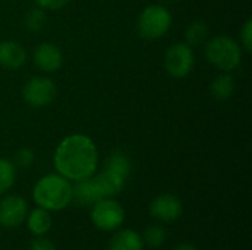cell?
Returning <instances> with one entry per match:
<instances>
[{
	"label": "cell",
	"instance_id": "1",
	"mask_svg": "<svg viewBox=\"0 0 252 250\" xmlns=\"http://www.w3.org/2000/svg\"><path fill=\"white\" fill-rule=\"evenodd\" d=\"M97 164V147L86 134H72L65 137L53 155L56 172L72 183H78L94 175Z\"/></svg>",
	"mask_w": 252,
	"mask_h": 250
},
{
	"label": "cell",
	"instance_id": "2",
	"mask_svg": "<svg viewBox=\"0 0 252 250\" xmlns=\"http://www.w3.org/2000/svg\"><path fill=\"white\" fill-rule=\"evenodd\" d=\"M34 203L52 212H59L68 208L72 199V184L59 174H47L41 177L32 189Z\"/></svg>",
	"mask_w": 252,
	"mask_h": 250
},
{
	"label": "cell",
	"instance_id": "3",
	"mask_svg": "<svg viewBox=\"0 0 252 250\" xmlns=\"http://www.w3.org/2000/svg\"><path fill=\"white\" fill-rule=\"evenodd\" d=\"M207 60L221 72H232L241 65L242 49L241 44L229 35H217L207 41Z\"/></svg>",
	"mask_w": 252,
	"mask_h": 250
},
{
	"label": "cell",
	"instance_id": "4",
	"mask_svg": "<svg viewBox=\"0 0 252 250\" xmlns=\"http://www.w3.org/2000/svg\"><path fill=\"white\" fill-rule=\"evenodd\" d=\"M171 22L173 18L167 7L161 4H149L137 18V32L145 40H159L168 32Z\"/></svg>",
	"mask_w": 252,
	"mask_h": 250
},
{
	"label": "cell",
	"instance_id": "5",
	"mask_svg": "<svg viewBox=\"0 0 252 250\" xmlns=\"http://www.w3.org/2000/svg\"><path fill=\"white\" fill-rule=\"evenodd\" d=\"M90 220L100 231H117L126 220V211L118 200L106 197L92 205Z\"/></svg>",
	"mask_w": 252,
	"mask_h": 250
},
{
	"label": "cell",
	"instance_id": "6",
	"mask_svg": "<svg viewBox=\"0 0 252 250\" xmlns=\"http://www.w3.org/2000/svg\"><path fill=\"white\" fill-rule=\"evenodd\" d=\"M164 65L171 77L174 78L188 77L195 66L193 49L188 43H174L165 52Z\"/></svg>",
	"mask_w": 252,
	"mask_h": 250
},
{
	"label": "cell",
	"instance_id": "7",
	"mask_svg": "<svg viewBox=\"0 0 252 250\" xmlns=\"http://www.w3.org/2000/svg\"><path fill=\"white\" fill-rule=\"evenodd\" d=\"M56 85L50 78L34 77L28 80L22 88V99L31 108H46L56 97Z\"/></svg>",
	"mask_w": 252,
	"mask_h": 250
},
{
	"label": "cell",
	"instance_id": "8",
	"mask_svg": "<svg viewBox=\"0 0 252 250\" xmlns=\"http://www.w3.org/2000/svg\"><path fill=\"white\" fill-rule=\"evenodd\" d=\"M149 214L152 218L164 222V224H171L176 222L182 214H183V205L182 200L170 193H164L157 196L151 205H149Z\"/></svg>",
	"mask_w": 252,
	"mask_h": 250
},
{
	"label": "cell",
	"instance_id": "9",
	"mask_svg": "<svg viewBox=\"0 0 252 250\" xmlns=\"http://www.w3.org/2000/svg\"><path fill=\"white\" fill-rule=\"evenodd\" d=\"M28 215V203L24 197L12 194L0 200V225L4 228H15L25 222Z\"/></svg>",
	"mask_w": 252,
	"mask_h": 250
},
{
	"label": "cell",
	"instance_id": "10",
	"mask_svg": "<svg viewBox=\"0 0 252 250\" xmlns=\"http://www.w3.org/2000/svg\"><path fill=\"white\" fill-rule=\"evenodd\" d=\"M32 62L43 72H55L62 66L63 56L58 46L52 43H41L34 49Z\"/></svg>",
	"mask_w": 252,
	"mask_h": 250
},
{
	"label": "cell",
	"instance_id": "11",
	"mask_svg": "<svg viewBox=\"0 0 252 250\" xmlns=\"http://www.w3.org/2000/svg\"><path fill=\"white\" fill-rule=\"evenodd\" d=\"M27 60L24 46L13 40L0 41V66L6 69H18Z\"/></svg>",
	"mask_w": 252,
	"mask_h": 250
},
{
	"label": "cell",
	"instance_id": "12",
	"mask_svg": "<svg viewBox=\"0 0 252 250\" xmlns=\"http://www.w3.org/2000/svg\"><path fill=\"white\" fill-rule=\"evenodd\" d=\"M143 248L142 234L131 228H118L108 243V250H143Z\"/></svg>",
	"mask_w": 252,
	"mask_h": 250
},
{
	"label": "cell",
	"instance_id": "13",
	"mask_svg": "<svg viewBox=\"0 0 252 250\" xmlns=\"http://www.w3.org/2000/svg\"><path fill=\"white\" fill-rule=\"evenodd\" d=\"M25 222H27L28 231H31V234H34L35 237L47 236V233L52 230V225H53L50 212L38 206L28 212Z\"/></svg>",
	"mask_w": 252,
	"mask_h": 250
},
{
	"label": "cell",
	"instance_id": "14",
	"mask_svg": "<svg viewBox=\"0 0 252 250\" xmlns=\"http://www.w3.org/2000/svg\"><path fill=\"white\" fill-rule=\"evenodd\" d=\"M210 91H211V96L219 102L229 100L235 93V78L229 72L219 74L213 80L210 85Z\"/></svg>",
	"mask_w": 252,
	"mask_h": 250
},
{
	"label": "cell",
	"instance_id": "15",
	"mask_svg": "<svg viewBox=\"0 0 252 250\" xmlns=\"http://www.w3.org/2000/svg\"><path fill=\"white\" fill-rule=\"evenodd\" d=\"M103 169H109V171H112V172H115V174H118L127 180L130 172H131V161L124 152L115 150L106 156L105 164H103Z\"/></svg>",
	"mask_w": 252,
	"mask_h": 250
},
{
	"label": "cell",
	"instance_id": "16",
	"mask_svg": "<svg viewBox=\"0 0 252 250\" xmlns=\"http://www.w3.org/2000/svg\"><path fill=\"white\" fill-rule=\"evenodd\" d=\"M142 239H143V243L145 246H149L152 249H158V248H162L168 239V233L167 230L159 225V224H155V225H149L145 233L142 234Z\"/></svg>",
	"mask_w": 252,
	"mask_h": 250
},
{
	"label": "cell",
	"instance_id": "17",
	"mask_svg": "<svg viewBox=\"0 0 252 250\" xmlns=\"http://www.w3.org/2000/svg\"><path fill=\"white\" fill-rule=\"evenodd\" d=\"M16 180V167L12 161L0 158V196L7 193Z\"/></svg>",
	"mask_w": 252,
	"mask_h": 250
},
{
	"label": "cell",
	"instance_id": "18",
	"mask_svg": "<svg viewBox=\"0 0 252 250\" xmlns=\"http://www.w3.org/2000/svg\"><path fill=\"white\" fill-rule=\"evenodd\" d=\"M186 43L193 47V46H201L205 43L207 37H208V27L204 21H195L192 22L188 29H186Z\"/></svg>",
	"mask_w": 252,
	"mask_h": 250
},
{
	"label": "cell",
	"instance_id": "19",
	"mask_svg": "<svg viewBox=\"0 0 252 250\" xmlns=\"http://www.w3.org/2000/svg\"><path fill=\"white\" fill-rule=\"evenodd\" d=\"M46 21H47V18H46L44 9H41L38 6L30 9L25 13V16H24V25H25V28L30 29V31H32V32H37V31L43 29L44 25H46Z\"/></svg>",
	"mask_w": 252,
	"mask_h": 250
},
{
	"label": "cell",
	"instance_id": "20",
	"mask_svg": "<svg viewBox=\"0 0 252 250\" xmlns=\"http://www.w3.org/2000/svg\"><path fill=\"white\" fill-rule=\"evenodd\" d=\"M13 165L22 169L30 168L34 164V152L31 149H19L13 156Z\"/></svg>",
	"mask_w": 252,
	"mask_h": 250
},
{
	"label": "cell",
	"instance_id": "21",
	"mask_svg": "<svg viewBox=\"0 0 252 250\" xmlns=\"http://www.w3.org/2000/svg\"><path fill=\"white\" fill-rule=\"evenodd\" d=\"M241 43L242 47L251 53L252 50V19H247L242 29H241Z\"/></svg>",
	"mask_w": 252,
	"mask_h": 250
},
{
	"label": "cell",
	"instance_id": "22",
	"mask_svg": "<svg viewBox=\"0 0 252 250\" xmlns=\"http://www.w3.org/2000/svg\"><path fill=\"white\" fill-rule=\"evenodd\" d=\"M38 7L44 10H59L66 6L71 0H34Z\"/></svg>",
	"mask_w": 252,
	"mask_h": 250
},
{
	"label": "cell",
	"instance_id": "23",
	"mask_svg": "<svg viewBox=\"0 0 252 250\" xmlns=\"http://www.w3.org/2000/svg\"><path fill=\"white\" fill-rule=\"evenodd\" d=\"M30 250H56V248L52 240H49L46 236H43V237H35L31 242Z\"/></svg>",
	"mask_w": 252,
	"mask_h": 250
},
{
	"label": "cell",
	"instance_id": "24",
	"mask_svg": "<svg viewBox=\"0 0 252 250\" xmlns=\"http://www.w3.org/2000/svg\"><path fill=\"white\" fill-rule=\"evenodd\" d=\"M174 250H198L196 246H193L192 243H188V242H185V243H179Z\"/></svg>",
	"mask_w": 252,
	"mask_h": 250
}]
</instances>
